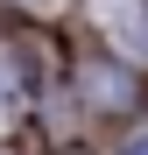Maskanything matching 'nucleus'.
<instances>
[{
	"instance_id": "nucleus-6",
	"label": "nucleus",
	"mask_w": 148,
	"mask_h": 155,
	"mask_svg": "<svg viewBox=\"0 0 148 155\" xmlns=\"http://www.w3.org/2000/svg\"><path fill=\"white\" fill-rule=\"evenodd\" d=\"M0 155H7V148H0Z\"/></svg>"
},
{
	"instance_id": "nucleus-2",
	"label": "nucleus",
	"mask_w": 148,
	"mask_h": 155,
	"mask_svg": "<svg viewBox=\"0 0 148 155\" xmlns=\"http://www.w3.org/2000/svg\"><path fill=\"white\" fill-rule=\"evenodd\" d=\"M42 99H49V85L35 71V49L28 42H0V141L14 127H28L42 113Z\"/></svg>"
},
{
	"instance_id": "nucleus-3",
	"label": "nucleus",
	"mask_w": 148,
	"mask_h": 155,
	"mask_svg": "<svg viewBox=\"0 0 148 155\" xmlns=\"http://www.w3.org/2000/svg\"><path fill=\"white\" fill-rule=\"evenodd\" d=\"M106 42L148 64V0H106Z\"/></svg>"
},
{
	"instance_id": "nucleus-5",
	"label": "nucleus",
	"mask_w": 148,
	"mask_h": 155,
	"mask_svg": "<svg viewBox=\"0 0 148 155\" xmlns=\"http://www.w3.org/2000/svg\"><path fill=\"white\" fill-rule=\"evenodd\" d=\"M7 7H28V14H64L71 0H7Z\"/></svg>"
},
{
	"instance_id": "nucleus-1",
	"label": "nucleus",
	"mask_w": 148,
	"mask_h": 155,
	"mask_svg": "<svg viewBox=\"0 0 148 155\" xmlns=\"http://www.w3.org/2000/svg\"><path fill=\"white\" fill-rule=\"evenodd\" d=\"M71 99L85 120H141L148 106V64H134L127 49H113L106 35L85 42L71 57Z\"/></svg>"
},
{
	"instance_id": "nucleus-4",
	"label": "nucleus",
	"mask_w": 148,
	"mask_h": 155,
	"mask_svg": "<svg viewBox=\"0 0 148 155\" xmlns=\"http://www.w3.org/2000/svg\"><path fill=\"white\" fill-rule=\"evenodd\" d=\"M113 155H148V120H127V127H120Z\"/></svg>"
}]
</instances>
